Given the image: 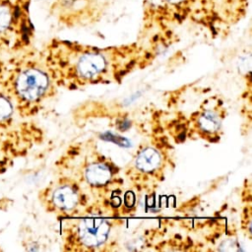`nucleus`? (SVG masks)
<instances>
[{"label":"nucleus","mask_w":252,"mask_h":252,"mask_svg":"<svg viewBox=\"0 0 252 252\" xmlns=\"http://www.w3.org/2000/svg\"><path fill=\"white\" fill-rule=\"evenodd\" d=\"M220 250L223 251H241L243 248L240 247V243L235 239H227L222 242Z\"/></svg>","instance_id":"nucleus-11"},{"label":"nucleus","mask_w":252,"mask_h":252,"mask_svg":"<svg viewBox=\"0 0 252 252\" xmlns=\"http://www.w3.org/2000/svg\"><path fill=\"white\" fill-rule=\"evenodd\" d=\"M199 126L204 131L216 132L220 127V118L215 111H205L199 118Z\"/></svg>","instance_id":"nucleus-8"},{"label":"nucleus","mask_w":252,"mask_h":252,"mask_svg":"<svg viewBox=\"0 0 252 252\" xmlns=\"http://www.w3.org/2000/svg\"><path fill=\"white\" fill-rule=\"evenodd\" d=\"M31 0H0V47L24 43L31 31Z\"/></svg>","instance_id":"nucleus-1"},{"label":"nucleus","mask_w":252,"mask_h":252,"mask_svg":"<svg viewBox=\"0 0 252 252\" xmlns=\"http://www.w3.org/2000/svg\"><path fill=\"white\" fill-rule=\"evenodd\" d=\"M160 163V156L158 152L153 148H147L142 151L136 159L137 167L145 172L155 170Z\"/></svg>","instance_id":"nucleus-6"},{"label":"nucleus","mask_w":252,"mask_h":252,"mask_svg":"<svg viewBox=\"0 0 252 252\" xmlns=\"http://www.w3.org/2000/svg\"><path fill=\"white\" fill-rule=\"evenodd\" d=\"M85 176L90 183L94 185H101L110 179L111 172L106 165L102 163H95L90 165L86 169Z\"/></svg>","instance_id":"nucleus-7"},{"label":"nucleus","mask_w":252,"mask_h":252,"mask_svg":"<svg viewBox=\"0 0 252 252\" xmlns=\"http://www.w3.org/2000/svg\"><path fill=\"white\" fill-rule=\"evenodd\" d=\"M107 65L105 56L96 51H89L81 55L77 64L78 73L85 79H92L101 73Z\"/></svg>","instance_id":"nucleus-4"},{"label":"nucleus","mask_w":252,"mask_h":252,"mask_svg":"<svg viewBox=\"0 0 252 252\" xmlns=\"http://www.w3.org/2000/svg\"><path fill=\"white\" fill-rule=\"evenodd\" d=\"M251 63H252V59H251V55L249 53L247 54H243L237 63V67L240 73L242 74H248L251 71Z\"/></svg>","instance_id":"nucleus-10"},{"label":"nucleus","mask_w":252,"mask_h":252,"mask_svg":"<svg viewBox=\"0 0 252 252\" xmlns=\"http://www.w3.org/2000/svg\"><path fill=\"white\" fill-rule=\"evenodd\" d=\"M109 224L102 220L87 219L82 220L78 226V235L81 242L88 247L101 245L108 236Z\"/></svg>","instance_id":"nucleus-3"},{"label":"nucleus","mask_w":252,"mask_h":252,"mask_svg":"<svg viewBox=\"0 0 252 252\" xmlns=\"http://www.w3.org/2000/svg\"><path fill=\"white\" fill-rule=\"evenodd\" d=\"M52 202L61 210H71L78 203V195L70 186H61L53 192Z\"/></svg>","instance_id":"nucleus-5"},{"label":"nucleus","mask_w":252,"mask_h":252,"mask_svg":"<svg viewBox=\"0 0 252 252\" xmlns=\"http://www.w3.org/2000/svg\"><path fill=\"white\" fill-rule=\"evenodd\" d=\"M13 114V102L7 94H0V126L6 124Z\"/></svg>","instance_id":"nucleus-9"},{"label":"nucleus","mask_w":252,"mask_h":252,"mask_svg":"<svg viewBox=\"0 0 252 252\" xmlns=\"http://www.w3.org/2000/svg\"><path fill=\"white\" fill-rule=\"evenodd\" d=\"M49 86L47 75L37 68H26L12 77L11 87H4L6 94L20 102H35L41 98Z\"/></svg>","instance_id":"nucleus-2"}]
</instances>
